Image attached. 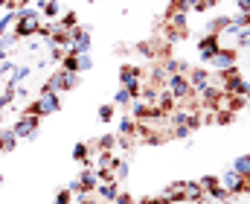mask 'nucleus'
Returning <instances> with one entry per match:
<instances>
[{
    "mask_svg": "<svg viewBox=\"0 0 250 204\" xmlns=\"http://www.w3.org/2000/svg\"><path fill=\"white\" fill-rule=\"evenodd\" d=\"M38 26H41V12H38V9H32V6L18 9V21H15V26H12V32L18 35V41L35 38Z\"/></svg>",
    "mask_w": 250,
    "mask_h": 204,
    "instance_id": "obj_1",
    "label": "nucleus"
},
{
    "mask_svg": "<svg viewBox=\"0 0 250 204\" xmlns=\"http://www.w3.org/2000/svg\"><path fill=\"white\" fill-rule=\"evenodd\" d=\"M79 73H67V70H56V73H50V79L41 85V93H64V91H73V88H79Z\"/></svg>",
    "mask_w": 250,
    "mask_h": 204,
    "instance_id": "obj_2",
    "label": "nucleus"
},
{
    "mask_svg": "<svg viewBox=\"0 0 250 204\" xmlns=\"http://www.w3.org/2000/svg\"><path fill=\"white\" fill-rule=\"evenodd\" d=\"M56 111H62V96L59 93H41L38 99H32L26 108H23V114H32V117H50V114H56Z\"/></svg>",
    "mask_w": 250,
    "mask_h": 204,
    "instance_id": "obj_3",
    "label": "nucleus"
},
{
    "mask_svg": "<svg viewBox=\"0 0 250 204\" xmlns=\"http://www.w3.org/2000/svg\"><path fill=\"white\" fill-rule=\"evenodd\" d=\"M90 44H93L90 29H87V26H76L73 35H70V47H67V53H70V56H84V53H90Z\"/></svg>",
    "mask_w": 250,
    "mask_h": 204,
    "instance_id": "obj_4",
    "label": "nucleus"
},
{
    "mask_svg": "<svg viewBox=\"0 0 250 204\" xmlns=\"http://www.w3.org/2000/svg\"><path fill=\"white\" fill-rule=\"evenodd\" d=\"M166 91L172 93L175 102H178V99H189V96H195V91H192V85H189L187 73H175V76H169V79H166Z\"/></svg>",
    "mask_w": 250,
    "mask_h": 204,
    "instance_id": "obj_5",
    "label": "nucleus"
},
{
    "mask_svg": "<svg viewBox=\"0 0 250 204\" xmlns=\"http://www.w3.org/2000/svg\"><path fill=\"white\" fill-rule=\"evenodd\" d=\"M38 129H41V117H32V114H21L18 120H15V126H12V132L18 140H29V137L38 135Z\"/></svg>",
    "mask_w": 250,
    "mask_h": 204,
    "instance_id": "obj_6",
    "label": "nucleus"
},
{
    "mask_svg": "<svg viewBox=\"0 0 250 204\" xmlns=\"http://www.w3.org/2000/svg\"><path fill=\"white\" fill-rule=\"evenodd\" d=\"M120 88H128L134 93V99H137L140 88H143V70L134 68V65H123L120 68Z\"/></svg>",
    "mask_w": 250,
    "mask_h": 204,
    "instance_id": "obj_7",
    "label": "nucleus"
},
{
    "mask_svg": "<svg viewBox=\"0 0 250 204\" xmlns=\"http://www.w3.org/2000/svg\"><path fill=\"white\" fill-rule=\"evenodd\" d=\"M236 62H239V50H233V47H221L215 56H212V70H218V76L221 73H230V70H236Z\"/></svg>",
    "mask_w": 250,
    "mask_h": 204,
    "instance_id": "obj_8",
    "label": "nucleus"
},
{
    "mask_svg": "<svg viewBox=\"0 0 250 204\" xmlns=\"http://www.w3.org/2000/svg\"><path fill=\"white\" fill-rule=\"evenodd\" d=\"M218 181H221V187H224L230 196H242V193H248V190H250V181H248V178H242V175H236L233 169H227Z\"/></svg>",
    "mask_w": 250,
    "mask_h": 204,
    "instance_id": "obj_9",
    "label": "nucleus"
},
{
    "mask_svg": "<svg viewBox=\"0 0 250 204\" xmlns=\"http://www.w3.org/2000/svg\"><path fill=\"white\" fill-rule=\"evenodd\" d=\"M198 50H201V53H198V56H201V62H204V65H209V62H212V56L221 50V35L207 32V35L198 41Z\"/></svg>",
    "mask_w": 250,
    "mask_h": 204,
    "instance_id": "obj_10",
    "label": "nucleus"
},
{
    "mask_svg": "<svg viewBox=\"0 0 250 204\" xmlns=\"http://www.w3.org/2000/svg\"><path fill=\"white\" fill-rule=\"evenodd\" d=\"M166 123H172V129H181V126H184V129H192V132L201 126L198 114H189V111H175V114H172Z\"/></svg>",
    "mask_w": 250,
    "mask_h": 204,
    "instance_id": "obj_11",
    "label": "nucleus"
},
{
    "mask_svg": "<svg viewBox=\"0 0 250 204\" xmlns=\"http://www.w3.org/2000/svg\"><path fill=\"white\" fill-rule=\"evenodd\" d=\"M79 184H82V193H84V196H93L96 187H99V175H96V169H93V166H84L82 175H79Z\"/></svg>",
    "mask_w": 250,
    "mask_h": 204,
    "instance_id": "obj_12",
    "label": "nucleus"
},
{
    "mask_svg": "<svg viewBox=\"0 0 250 204\" xmlns=\"http://www.w3.org/2000/svg\"><path fill=\"white\" fill-rule=\"evenodd\" d=\"M160 204H184V181H178V184H169L160 196Z\"/></svg>",
    "mask_w": 250,
    "mask_h": 204,
    "instance_id": "obj_13",
    "label": "nucleus"
},
{
    "mask_svg": "<svg viewBox=\"0 0 250 204\" xmlns=\"http://www.w3.org/2000/svg\"><path fill=\"white\" fill-rule=\"evenodd\" d=\"M187 79H189V85H192V91L198 93V91H204V88L209 85V70L207 68H192L187 73Z\"/></svg>",
    "mask_w": 250,
    "mask_h": 204,
    "instance_id": "obj_14",
    "label": "nucleus"
},
{
    "mask_svg": "<svg viewBox=\"0 0 250 204\" xmlns=\"http://www.w3.org/2000/svg\"><path fill=\"white\" fill-rule=\"evenodd\" d=\"M96 196H99V202L102 204H114L117 202V196H120V184H99L96 187Z\"/></svg>",
    "mask_w": 250,
    "mask_h": 204,
    "instance_id": "obj_15",
    "label": "nucleus"
},
{
    "mask_svg": "<svg viewBox=\"0 0 250 204\" xmlns=\"http://www.w3.org/2000/svg\"><path fill=\"white\" fill-rule=\"evenodd\" d=\"M184 202L204 204V190H201L198 181H184Z\"/></svg>",
    "mask_w": 250,
    "mask_h": 204,
    "instance_id": "obj_16",
    "label": "nucleus"
},
{
    "mask_svg": "<svg viewBox=\"0 0 250 204\" xmlns=\"http://www.w3.org/2000/svg\"><path fill=\"white\" fill-rule=\"evenodd\" d=\"M21 140L15 137V132H12V126L9 129H0V152L3 155H9V152H15V146H18Z\"/></svg>",
    "mask_w": 250,
    "mask_h": 204,
    "instance_id": "obj_17",
    "label": "nucleus"
},
{
    "mask_svg": "<svg viewBox=\"0 0 250 204\" xmlns=\"http://www.w3.org/2000/svg\"><path fill=\"white\" fill-rule=\"evenodd\" d=\"M111 172H114V181L123 184V181H128V175H131V166H128V160H123V158H114Z\"/></svg>",
    "mask_w": 250,
    "mask_h": 204,
    "instance_id": "obj_18",
    "label": "nucleus"
},
{
    "mask_svg": "<svg viewBox=\"0 0 250 204\" xmlns=\"http://www.w3.org/2000/svg\"><path fill=\"white\" fill-rule=\"evenodd\" d=\"M198 93L204 96V105H207V108H215V105L221 102V96H224V93H221L218 88H212V85H207V88H204V91H198Z\"/></svg>",
    "mask_w": 250,
    "mask_h": 204,
    "instance_id": "obj_19",
    "label": "nucleus"
},
{
    "mask_svg": "<svg viewBox=\"0 0 250 204\" xmlns=\"http://www.w3.org/2000/svg\"><path fill=\"white\" fill-rule=\"evenodd\" d=\"M236 175H242V178H248L250 181V155H239L236 160H233V166H230Z\"/></svg>",
    "mask_w": 250,
    "mask_h": 204,
    "instance_id": "obj_20",
    "label": "nucleus"
},
{
    "mask_svg": "<svg viewBox=\"0 0 250 204\" xmlns=\"http://www.w3.org/2000/svg\"><path fill=\"white\" fill-rule=\"evenodd\" d=\"M230 21H233V18H227V15H218V18H212V21L207 23V32H212V35H221V32L230 26Z\"/></svg>",
    "mask_w": 250,
    "mask_h": 204,
    "instance_id": "obj_21",
    "label": "nucleus"
},
{
    "mask_svg": "<svg viewBox=\"0 0 250 204\" xmlns=\"http://www.w3.org/2000/svg\"><path fill=\"white\" fill-rule=\"evenodd\" d=\"M38 12H41L44 18H50V21H56V18L62 15V3H59V0H44Z\"/></svg>",
    "mask_w": 250,
    "mask_h": 204,
    "instance_id": "obj_22",
    "label": "nucleus"
},
{
    "mask_svg": "<svg viewBox=\"0 0 250 204\" xmlns=\"http://www.w3.org/2000/svg\"><path fill=\"white\" fill-rule=\"evenodd\" d=\"M73 158H76L79 163L90 166V146H87V143H76V146H73Z\"/></svg>",
    "mask_w": 250,
    "mask_h": 204,
    "instance_id": "obj_23",
    "label": "nucleus"
},
{
    "mask_svg": "<svg viewBox=\"0 0 250 204\" xmlns=\"http://www.w3.org/2000/svg\"><path fill=\"white\" fill-rule=\"evenodd\" d=\"M15 21H18V9H9V12H6V15L0 18V38H3L6 32H12Z\"/></svg>",
    "mask_w": 250,
    "mask_h": 204,
    "instance_id": "obj_24",
    "label": "nucleus"
},
{
    "mask_svg": "<svg viewBox=\"0 0 250 204\" xmlns=\"http://www.w3.org/2000/svg\"><path fill=\"white\" fill-rule=\"evenodd\" d=\"M137 135V120L134 117H120V137H134Z\"/></svg>",
    "mask_w": 250,
    "mask_h": 204,
    "instance_id": "obj_25",
    "label": "nucleus"
},
{
    "mask_svg": "<svg viewBox=\"0 0 250 204\" xmlns=\"http://www.w3.org/2000/svg\"><path fill=\"white\" fill-rule=\"evenodd\" d=\"M12 102H15V85H9V82H6V85H3V91H0V111H6Z\"/></svg>",
    "mask_w": 250,
    "mask_h": 204,
    "instance_id": "obj_26",
    "label": "nucleus"
},
{
    "mask_svg": "<svg viewBox=\"0 0 250 204\" xmlns=\"http://www.w3.org/2000/svg\"><path fill=\"white\" fill-rule=\"evenodd\" d=\"M29 73H32V68H29V65H18V68H15V73H12V79H9V85H15V88H18L23 79H29Z\"/></svg>",
    "mask_w": 250,
    "mask_h": 204,
    "instance_id": "obj_27",
    "label": "nucleus"
},
{
    "mask_svg": "<svg viewBox=\"0 0 250 204\" xmlns=\"http://www.w3.org/2000/svg\"><path fill=\"white\" fill-rule=\"evenodd\" d=\"M157 105H160V111H163V114H169V111L175 108V99H172V93H169L166 88L160 91V96H157Z\"/></svg>",
    "mask_w": 250,
    "mask_h": 204,
    "instance_id": "obj_28",
    "label": "nucleus"
},
{
    "mask_svg": "<svg viewBox=\"0 0 250 204\" xmlns=\"http://www.w3.org/2000/svg\"><path fill=\"white\" fill-rule=\"evenodd\" d=\"M131 117H134L137 123L146 120V117H148V105H143L140 99H134V102H131Z\"/></svg>",
    "mask_w": 250,
    "mask_h": 204,
    "instance_id": "obj_29",
    "label": "nucleus"
},
{
    "mask_svg": "<svg viewBox=\"0 0 250 204\" xmlns=\"http://www.w3.org/2000/svg\"><path fill=\"white\" fill-rule=\"evenodd\" d=\"M114 117H117V105H114V102L99 105V120H102V123H111Z\"/></svg>",
    "mask_w": 250,
    "mask_h": 204,
    "instance_id": "obj_30",
    "label": "nucleus"
},
{
    "mask_svg": "<svg viewBox=\"0 0 250 204\" xmlns=\"http://www.w3.org/2000/svg\"><path fill=\"white\" fill-rule=\"evenodd\" d=\"M114 146H117V135H102L96 140V149H99V152H111Z\"/></svg>",
    "mask_w": 250,
    "mask_h": 204,
    "instance_id": "obj_31",
    "label": "nucleus"
},
{
    "mask_svg": "<svg viewBox=\"0 0 250 204\" xmlns=\"http://www.w3.org/2000/svg\"><path fill=\"white\" fill-rule=\"evenodd\" d=\"M134 102V93L128 91V88H120L117 93H114V105H131Z\"/></svg>",
    "mask_w": 250,
    "mask_h": 204,
    "instance_id": "obj_32",
    "label": "nucleus"
},
{
    "mask_svg": "<svg viewBox=\"0 0 250 204\" xmlns=\"http://www.w3.org/2000/svg\"><path fill=\"white\" fill-rule=\"evenodd\" d=\"M59 23H62L64 29H70V32H73V29L79 26V15H76V12H64V15H62V21H59Z\"/></svg>",
    "mask_w": 250,
    "mask_h": 204,
    "instance_id": "obj_33",
    "label": "nucleus"
},
{
    "mask_svg": "<svg viewBox=\"0 0 250 204\" xmlns=\"http://www.w3.org/2000/svg\"><path fill=\"white\" fill-rule=\"evenodd\" d=\"M62 70H67V73H79V56H64L62 59Z\"/></svg>",
    "mask_w": 250,
    "mask_h": 204,
    "instance_id": "obj_34",
    "label": "nucleus"
},
{
    "mask_svg": "<svg viewBox=\"0 0 250 204\" xmlns=\"http://www.w3.org/2000/svg\"><path fill=\"white\" fill-rule=\"evenodd\" d=\"M15 68H18V65H15V62H9V59H6V62H0V82H3V79L9 82V79H12V73H15Z\"/></svg>",
    "mask_w": 250,
    "mask_h": 204,
    "instance_id": "obj_35",
    "label": "nucleus"
},
{
    "mask_svg": "<svg viewBox=\"0 0 250 204\" xmlns=\"http://www.w3.org/2000/svg\"><path fill=\"white\" fill-rule=\"evenodd\" d=\"M172 3H175V6H169L166 12H184V15H187L189 9H192V0H172Z\"/></svg>",
    "mask_w": 250,
    "mask_h": 204,
    "instance_id": "obj_36",
    "label": "nucleus"
},
{
    "mask_svg": "<svg viewBox=\"0 0 250 204\" xmlns=\"http://www.w3.org/2000/svg\"><path fill=\"white\" fill-rule=\"evenodd\" d=\"M87 70H93V59H90V53L79 56V73H87Z\"/></svg>",
    "mask_w": 250,
    "mask_h": 204,
    "instance_id": "obj_37",
    "label": "nucleus"
},
{
    "mask_svg": "<svg viewBox=\"0 0 250 204\" xmlns=\"http://www.w3.org/2000/svg\"><path fill=\"white\" fill-rule=\"evenodd\" d=\"M114 166V155L111 152H99V169H111Z\"/></svg>",
    "mask_w": 250,
    "mask_h": 204,
    "instance_id": "obj_38",
    "label": "nucleus"
},
{
    "mask_svg": "<svg viewBox=\"0 0 250 204\" xmlns=\"http://www.w3.org/2000/svg\"><path fill=\"white\" fill-rule=\"evenodd\" d=\"M236 47H250V26H245V29L236 35Z\"/></svg>",
    "mask_w": 250,
    "mask_h": 204,
    "instance_id": "obj_39",
    "label": "nucleus"
},
{
    "mask_svg": "<svg viewBox=\"0 0 250 204\" xmlns=\"http://www.w3.org/2000/svg\"><path fill=\"white\" fill-rule=\"evenodd\" d=\"M215 3H218V0H192V9H195V12H207V9L215 6Z\"/></svg>",
    "mask_w": 250,
    "mask_h": 204,
    "instance_id": "obj_40",
    "label": "nucleus"
},
{
    "mask_svg": "<svg viewBox=\"0 0 250 204\" xmlns=\"http://www.w3.org/2000/svg\"><path fill=\"white\" fill-rule=\"evenodd\" d=\"M53 204H73V196H70V190H59V196L53 199Z\"/></svg>",
    "mask_w": 250,
    "mask_h": 204,
    "instance_id": "obj_41",
    "label": "nucleus"
},
{
    "mask_svg": "<svg viewBox=\"0 0 250 204\" xmlns=\"http://www.w3.org/2000/svg\"><path fill=\"white\" fill-rule=\"evenodd\" d=\"M189 135H192V129H184V126L181 129H172V137H178V140H187Z\"/></svg>",
    "mask_w": 250,
    "mask_h": 204,
    "instance_id": "obj_42",
    "label": "nucleus"
},
{
    "mask_svg": "<svg viewBox=\"0 0 250 204\" xmlns=\"http://www.w3.org/2000/svg\"><path fill=\"white\" fill-rule=\"evenodd\" d=\"M236 9L239 15H250V0H236Z\"/></svg>",
    "mask_w": 250,
    "mask_h": 204,
    "instance_id": "obj_43",
    "label": "nucleus"
},
{
    "mask_svg": "<svg viewBox=\"0 0 250 204\" xmlns=\"http://www.w3.org/2000/svg\"><path fill=\"white\" fill-rule=\"evenodd\" d=\"M137 53H143V56H148V59L154 56V50H151V44H148V41H146V44H137Z\"/></svg>",
    "mask_w": 250,
    "mask_h": 204,
    "instance_id": "obj_44",
    "label": "nucleus"
},
{
    "mask_svg": "<svg viewBox=\"0 0 250 204\" xmlns=\"http://www.w3.org/2000/svg\"><path fill=\"white\" fill-rule=\"evenodd\" d=\"M79 204H102L96 196H79Z\"/></svg>",
    "mask_w": 250,
    "mask_h": 204,
    "instance_id": "obj_45",
    "label": "nucleus"
},
{
    "mask_svg": "<svg viewBox=\"0 0 250 204\" xmlns=\"http://www.w3.org/2000/svg\"><path fill=\"white\" fill-rule=\"evenodd\" d=\"M114 204H134V199H131L128 193H120V196H117V202H114Z\"/></svg>",
    "mask_w": 250,
    "mask_h": 204,
    "instance_id": "obj_46",
    "label": "nucleus"
},
{
    "mask_svg": "<svg viewBox=\"0 0 250 204\" xmlns=\"http://www.w3.org/2000/svg\"><path fill=\"white\" fill-rule=\"evenodd\" d=\"M0 6H6V12H9V0H0Z\"/></svg>",
    "mask_w": 250,
    "mask_h": 204,
    "instance_id": "obj_47",
    "label": "nucleus"
},
{
    "mask_svg": "<svg viewBox=\"0 0 250 204\" xmlns=\"http://www.w3.org/2000/svg\"><path fill=\"white\" fill-rule=\"evenodd\" d=\"M0 184H3V172H0Z\"/></svg>",
    "mask_w": 250,
    "mask_h": 204,
    "instance_id": "obj_48",
    "label": "nucleus"
},
{
    "mask_svg": "<svg viewBox=\"0 0 250 204\" xmlns=\"http://www.w3.org/2000/svg\"><path fill=\"white\" fill-rule=\"evenodd\" d=\"M248 96H250V91H248ZM248 105H250V99H248Z\"/></svg>",
    "mask_w": 250,
    "mask_h": 204,
    "instance_id": "obj_49",
    "label": "nucleus"
},
{
    "mask_svg": "<svg viewBox=\"0 0 250 204\" xmlns=\"http://www.w3.org/2000/svg\"><path fill=\"white\" fill-rule=\"evenodd\" d=\"M184 204H195V202H184Z\"/></svg>",
    "mask_w": 250,
    "mask_h": 204,
    "instance_id": "obj_50",
    "label": "nucleus"
},
{
    "mask_svg": "<svg viewBox=\"0 0 250 204\" xmlns=\"http://www.w3.org/2000/svg\"><path fill=\"white\" fill-rule=\"evenodd\" d=\"M0 91H3V82H0Z\"/></svg>",
    "mask_w": 250,
    "mask_h": 204,
    "instance_id": "obj_51",
    "label": "nucleus"
},
{
    "mask_svg": "<svg viewBox=\"0 0 250 204\" xmlns=\"http://www.w3.org/2000/svg\"><path fill=\"white\" fill-rule=\"evenodd\" d=\"M38 3H44V0H38Z\"/></svg>",
    "mask_w": 250,
    "mask_h": 204,
    "instance_id": "obj_52",
    "label": "nucleus"
}]
</instances>
